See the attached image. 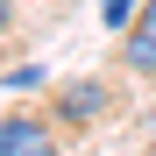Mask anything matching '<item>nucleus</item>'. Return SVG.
<instances>
[{"label":"nucleus","mask_w":156,"mask_h":156,"mask_svg":"<svg viewBox=\"0 0 156 156\" xmlns=\"http://www.w3.org/2000/svg\"><path fill=\"white\" fill-rule=\"evenodd\" d=\"M0 156H57V135L29 114H7L0 121Z\"/></svg>","instance_id":"1"},{"label":"nucleus","mask_w":156,"mask_h":156,"mask_svg":"<svg viewBox=\"0 0 156 156\" xmlns=\"http://www.w3.org/2000/svg\"><path fill=\"white\" fill-rule=\"evenodd\" d=\"M135 14H142V0H99V21L107 29H135Z\"/></svg>","instance_id":"4"},{"label":"nucleus","mask_w":156,"mask_h":156,"mask_svg":"<svg viewBox=\"0 0 156 156\" xmlns=\"http://www.w3.org/2000/svg\"><path fill=\"white\" fill-rule=\"evenodd\" d=\"M7 21H14V7H7V0H0V29H7Z\"/></svg>","instance_id":"5"},{"label":"nucleus","mask_w":156,"mask_h":156,"mask_svg":"<svg viewBox=\"0 0 156 156\" xmlns=\"http://www.w3.org/2000/svg\"><path fill=\"white\" fill-rule=\"evenodd\" d=\"M57 107H64V121H92L99 107H107V92H99V85H64Z\"/></svg>","instance_id":"3"},{"label":"nucleus","mask_w":156,"mask_h":156,"mask_svg":"<svg viewBox=\"0 0 156 156\" xmlns=\"http://www.w3.org/2000/svg\"><path fill=\"white\" fill-rule=\"evenodd\" d=\"M128 71H156V0H142V14H135V29H128Z\"/></svg>","instance_id":"2"}]
</instances>
